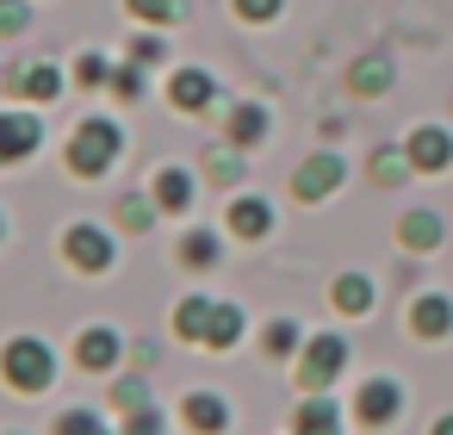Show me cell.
Masks as SVG:
<instances>
[{
	"mask_svg": "<svg viewBox=\"0 0 453 435\" xmlns=\"http://www.w3.org/2000/svg\"><path fill=\"white\" fill-rule=\"evenodd\" d=\"M0 379H7L13 392H26V398L50 392V385H57V354H50V342H44V336H13L7 348H0Z\"/></svg>",
	"mask_w": 453,
	"mask_h": 435,
	"instance_id": "cell-1",
	"label": "cell"
},
{
	"mask_svg": "<svg viewBox=\"0 0 453 435\" xmlns=\"http://www.w3.org/2000/svg\"><path fill=\"white\" fill-rule=\"evenodd\" d=\"M119 150H125V131H119L112 119H81L75 137H69V168L88 175V181H100V175L119 162Z\"/></svg>",
	"mask_w": 453,
	"mask_h": 435,
	"instance_id": "cell-2",
	"label": "cell"
},
{
	"mask_svg": "<svg viewBox=\"0 0 453 435\" xmlns=\"http://www.w3.org/2000/svg\"><path fill=\"white\" fill-rule=\"evenodd\" d=\"M342 367H348V342H342L335 330H329V336H311V348H304V361H298V385H304V392H329Z\"/></svg>",
	"mask_w": 453,
	"mask_h": 435,
	"instance_id": "cell-3",
	"label": "cell"
},
{
	"mask_svg": "<svg viewBox=\"0 0 453 435\" xmlns=\"http://www.w3.org/2000/svg\"><path fill=\"white\" fill-rule=\"evenodd\" d=\"M63 261H69L75 274H106V268H112V237H106L100 224H69V230H63Z\"/></svg>",
	"mask_w": 453,
	"mask_h": 435,
	"instance_id": "cell-4",
	"label": "cell"
},
{
	"mask_svg": "<svg viewBox=\"0 0 453 435\" xmlns=\"http://www.w3.org/2000/svg\"><path fill=\"white\" fill-rule=\"evenodd\" d=\"M397 410H403V385H397L391 373L366 379V385H360V398H354V416H360L366 429H385V423H397Z\"/></svg>",
	"mask_w": 453,
	"mask_h": 435,
	"instance_id": "cell-5",
	"label": "cell"
},
{
	"mask_svg": "<svg viewBox=\"0 0 453 435\" xmlns=\"http://www.w3.org/2000/svg\"><path fill=\"white\" fill-rule=\"evenodd\" d=\"M119 354H125V342H119L112 323H88V330L75 336V367H81V373H112Z\"/></svg>",
	"mask_w": 453,
	"mask_h": 435,
	"instance_id": "cell-6",
	"label": "cell"
},
{
	"mask_svg": "<svg viewBox=\"0 0 453 435\" xmlns=\"http://www.w3.org/2000/svg\"><path fill=\"white\" fill-rule=\"evenodd\" d=\"M44 150V125L38 113H0V162H26Z\"/></svg>",
	"mask_w": 453,
	"mask_h": 435,
	"instance_id": "cell-7",
	"label": "cell"
},
{
	"mask_svg": "<svg viewBox=\"0 0 453 435\" xmlns=\"http://www.w3.org/2000/svg\"><path fill=\"white\" fill-rule=\"evenodd\" d=\"M403 156H410L416 175H441V168L453 162V131H441V125H416L410 144H403Z\"/></svg>",
	"mask_w": 453,
	"mask_h": 435,
	"instance_id": "cell-8",
	"label": "cell"
},
{
	"mask_svg": "<svg viewBox=\"0 0 453 435\" xmlns=\"http://www.w3.org/2000/svg\"><path fill=\"white\" fill-rule=\"evenodd\" d=\"M342 187V156H311V162H298V175H292V193L304 199V206H317V199H329Z\"/></svg>",
	"mask_w": 453,
	"mask_h": 435,
	"instance_id": "cell-9",
	"label": "cell"
},
{
	"mask_svg": "<svg viewBox=\"0 0 453 435\" xmlns=\"http://www.w3.org/2000/svg\"><path fill=\"white\" fill-rule=\"evenodd\" d=\"M180 423H187L193 435H224V429H230V404H224L218 392H187V398H180Z\"/></svg>",
	"mask_w": 453,
	"mask_h": 435,
	"instance_id": "cell-10",
	"label": "cell"
},
{
	"mask_svg": "<svg viewBox=\"0 0 453 435\" xmlns=\"http://www.w3.org/2000/svg\"><path fill=\"white\" fill-rule=\"evenodd\" d=\"M292 429H298V435H342V404H335L329 392H304Z\"/></svg>",
	"mask_w": 453,
	"mask_h": 435,
	"instance_id": "cell-11",
	"label": "cell"
},
{
	"mask_svg": "<svg viewBox=\"0 0 453 435\" xmlns=\"http://www.w3.org/2000/svg\"><path fill=\"white\" fill-rule=\"evenodd\" d=\"M261 137H267V106H255V100L230 106V119H224V144H230V150H255Z\"/></svg>",
	"mask_w": 453,
	"mask_h": 435,
	"instance_id": "cell-12",
	"label": "cell"
},
{
	"mask_svg": "<svg viewBox=\"0 0 453 435\" xmlns=\"http://www.w3.org/2000/svg\"><path fill=\"white\" fill-rule=\"evenodd\" d=\"M224 224H230L236 237H249V243H255V237H267V230H273V206H267V199H255V193H236V199H230V212H224Z\"/></svg>",
	"mask_w": 453,
	"mask_h": 435,
	"instance_id": "cell-13",
	"label": "cell"
},
{
	"mask_svg": "<svg viewBox=\"0 0 453 435\" xmlns=\"http://www.w3.org/2000/svg\"><path fill=\"white\" fill-rule=\"evenodd\" d=\"M410 330H416L422 342H441V336L453 330V299H441V292H422V299L410 305Z\"/></svg>",
	"mask_w": 453,
	"mask_h": 435,
	"instance_id": "cell-14",
	"label": "cell"
},
{
	"mask_svg": "<svg viewBox=\"0 0 453 435\" xmlns=\"http://www.w3.org/2000/svg\"><path fill=\"white\" fill-rule=\"evenodd\" d=\"M168 100H174V113H205V106L218 100V82H211L205 69H180L174 88H168Z\"/></svg>",
	"mask_w": 453,
	"mask_h": 435,
	"instance_id": "cell-15",
	"label": "cell"
},
{
	"mask_svg": "<svg viewBox=\"0 0 453 435\" xmlns=\"http://www.w3.org/2000/svg\"><path fill=\"white\" fill-rule=\"evenodd\" d=\"M242 305H211V323H205V342L199 348H211V354H230L236 342H242Z\"/></svg>",
	"mask_w": 453,
	"mask_h": 435,
	"instance_id": "cell-16",
	"label": "cell"
},
{
	"mask_svg": "<svg viewBox=\"0 0 453 435\" xmlns=\"http://www.w3.org/2000/svg\"><path fill=\"white\" fill-rule=\"evenodd\" d=\"M150 193H156V206H162L168 218H180V212L193 206V168H162Z\"/></svg>",
	"mask_w": 453,
	"mask_h": 435,
	"instance_id": "cell-17",
	"label": "cell"
},
{
	"mask_svg": "<svg viewBox=\"0 0 453 435\" xmlns=\"http://www.w3.org/2000/svg\"><path fill=\"white\" fill-rule=\"evenodd\" d=\"M397 243H403L410 255H428V249H441V218H434V212H403V224H397Z\"/></svg>",
	"mask_w": 453,
	"mask_h": 435,
	"instance_id": "cell-18",
	"label": "cell"
},
{
	"mask_svg": "<svg viewBox=\"0 0 453 435\" xmlns=\"http://www.w3.org/2000/svg\"><path fill=\"white\" fill-rule=\"evenodd\" d=\"M329 305H335L342 317H366V311H372V280H366V274H342V280L329 286Z\"/></svg>",
	"mask_w": 453,
	"mask_h": 435,
	"instance_id": "cell-19",
	"label": "cell"
},
{
	"mask_svg": "<svg viewBox=\"0 0 453 435\" xmlns=\"http://www.w3.org/2000/svg\"><path fill=\"white\" fill-rule=\"evenodd\" d=\"M348 88H354L360 100H372V94H385V88H391V63H385V57H360V63L348 69Z\"/></svg>",
	"mask_w": 453,
	"mask_h": 435,
	"instance_id": "cell-20",
	"label": "cell"
},
{
	"mask_svg": "<svg viewBox=\"0 0 453 435\" xmlns=\"http://www.w3.org/2000/svg\"><path fill=\"white\" fill-rule=\"evenodd\" d=\"M13 88H19L26 100H38V106H44V100H57V94H63V75H57L50 63H32V69H19V82H13Z\"/></svg>",
	"mask_w": 453,
	"mask_h": 435,
	"instance_id": "cell-21",
	"label": "cell"
},
{
	"mask_svg": "<svg viewBox=\"0 0 453 435\" xmlns=\"http://www.w3.org/2000/svg\"><path fill=\"white\" fill-rule=\"evenodd\" d=\"M156 218H162V206H156V193H125V199H119V224H125L131 237H143V230L156 224Z\"/></svg>",
	"mask_w": 453,
	"mask_h": 435,
	"instance_id": "cell-22",
	"label": "cell"
},
{
	"mask_svg": "<svg viewBox=\"0 0 453 435\" xmlns=\"http://www.w3.org/2000/svg\"><path fill=\"white\" fill-rule=\"evenodd\" d=\"M205 323H211V299H180L174 305V336L180 342H205Z\"/></svg>",
	"mask_w": 453,
	"mask_h": 435,
	"instance_id": "cell-23",
	"label": "cell"
},
{
	"mask_svg": "<svg viewBox=\"0 0 453 435\" xmlns=\"http://www.w3.org/2000/svg\"><path fill=\"white\" fill-rule=\"evenodd\" d=\"M125 7H131L137 19H150V26H174V19L187 13V0H125Z\"/></svg>",
	"mask_w": 453,
	"mask_h": 435,
	"instance_id": "cell-24",
	"label": "cell"
},
{
	"mask_svg": "<svg viewBox=\"0 0 453 435\" xmlns=\"http://www.w3.org/2000/svg\"><path fill=\"white\" fill-rule=\"evenodd\" d=\"M403 175H416L403 150H379V156H372V181H379V187H397Z\"/></svg>",
	"mask_w": 453,
	"mask_h": 435,
	"instance_id": "cell-25",
	"label": "cell"
},
{
	"mask_svg": "<svg viewBox=\"0 0 453 435\" xmlns=\"http://www.w3.org/2000/svg\"><path fill=\"white\" fill-rule=\"evenodd\" d=\"M180 261H187V268H211V261H218V237H211V230H187Z\"/></svg>",
	"mask_w": 453,
	"mask_h": 435,
	"instance_id": "cell-26",
	"label": "cell"
},
{
	"mask_svg": "<svg viewBox=\"0 0 453 435\" xmlns=\"http://www.w3.org/2000/svg\"><path fill=\"white\" fill-rule=\"evenodd\" d=\"M298 342H304V323L298 317H273L267 323V354H292Z\"/></svg>",
	"mask_w": 453,
	"mask_h": 435,
	"instance_id": "cell-27",
	"label": "cell"
},
{
	"mask_svg": "<svg viewBox=\"0 0 453 435\" xmlns=\"http://www.w3.org/2000/svg\"><path fill=\"white\" fill-rule=\"evenodd\" d=\"M57 435H106V416L75 404V410H63V416H57Z\"/></svg>",
	"mask_w": 453,
	"mask_h": 435,
	"instance_id": "cell-28",
	"label": "cell"
},
{
	"mask_svg": "<svg viewBox=\"0 0 453 435\" xmlns=\"http://www.w3.org/2000/svg\"><path fill=\"white\" fill-rule=\"evenodd\" d=\"M75 88H112V69H106V57L81 50V63H75Z\"/></svg>",
	"mask_w": 453,
	"mask_h": 435,
	"instance_id": "cell-29",
	"label": "cell"
},
{
	"mask_svg": "<svg viewBox=\"0 0 453 435\" xmlns=\"http://www.w3.org/2000/svg\"><path fill=\"white\" fill-rule=\"evenodd\" d=\"M112 404L131 416V410H150V379H119L112 385Z\"/></svg>",
	"mask_w": 453,
	"mask_h": 435,
	"instance_id": "cell-30",
	"label": "cell"
},
{
	"mask_svg": "<svg viewBox=\"0 0 453 435\" xmlns=\"http://www.w3.org/2000/svg\"><path fill=\"white\" fill-rule=\"evenodd\" d=\"M19 32H32L26 0H0V38H19Z\"/></svg>",
	"mask_w": 453,
	"mask_h": 435,
	"instance_id": "cell-31",
	"label": "cell"
},
{
	"mask_svg": "<svg viewBox=\"0 0 453 435\" xmlns=\"http://www.w3.org/2000/svg\"><path fill=\"white\" fill-rule=\"evenodd\" d=\"M230 7H236V19H249V26H267V19L286 7V0H230Z\"/></svg>",
	"mask_w": 453,
	"mask_h": 435,
	"instance_id": "cell-32",
	"label": "cell"
},
{
	"mask_svg": "<svg viewBox=\"0 0 453 435\" xmlns=\"http://www.w3.org/2000/svg\"><path fill=\"white\" fill-rule=\"evenodd\" d=\"M112 94H119V100H143V75H137V63H131V69H112Z\"/></svg>",
	"mask_w": 453,
	"mask_h": 435,
	"instance_id": "cell-33",
	"label": "cell"
},
{
	"mask_svg": "<svg viewBox=\"0 0 453 435\" xmlns=\"http://www.w3.org/2000/svg\"><path fill=\"white\" fill-rule=\"evenodd\" d=\"M119 435H168V429H162V416H156V410H131Z\"/></svg>",
	"mask_w": 453,
	"mask_h": 435,
	"instance_id": "cell-34",
	"label": "cell"
},
{
	"mask_svg": "<svg viewBox=\"0 0 453 435\" xmlns=\"http://www.w3.org/2000/svg\"><path fill=\"white\" fill-rule=\"evenodd\" d=\"M205 168H211V175H224V181H242V162L230 156V144H224V150H211V156H205Z\"/></svg>",
	"mask_w": 453,
	"mask_h": 435,
	"instance_id": "cell-35",
	"label": "cell"
},
{
	"mask_svg": "<svg viewBox=\"0 0 453 435\" xmlns=\"http://www.w3.org/2000/svg\"><path fill=\"white\" fill-rule=\"evenodd\" d=\"M131 63H162V38H131Z\"/></svg>",
	"mask_w": 453,
	"mask_h": 435,
	"instance_id": "cell-36",
	"label": "cell"
},
{
	"mask_svg": "<svg viewBox=\"0 0 453 435\" xmlns=\"http://www.w3.org/2000/svg\"><path fill=\"white\" fill-rule=\"evenodd\" d=\"M428 435H453V410H447V416H441V423H434Z\"/></svg>",
	"mask_w": 453,
	"mask_h": 435,
	"instance_id": "cell-37",
	"label": "cell"
}]
</instances>
